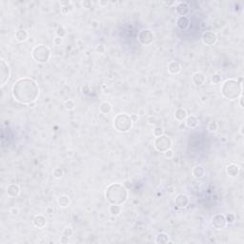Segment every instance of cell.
<instances>
[{"label":"cell","instance_id":"obj_1","mask_svg":"<svg viewBox=\"0 0 244 244\" xmlns=\"http://www.w3.org/2000/svg\"><path fill=\"white\" fill-rule=\"evenodd\" d=\"M13 96L20 104L30 105L36 101L39 95V87L32 78L23 77L15 81L13 86Z\"/></svg>","mask_w":244,"mask_h":244},{"label":"cell","instance_id":"obj_2","mask_svg":"<svg viewBox=\"0 0 244 244\" xmlns=\"http://www.w3.org/2000/svg\"><path fill=\"white\" fill-rule=\"evenodd\" d=\"M128 189L120 183L110 184L105 190L106 200L110 205H123L128 199Z\"/></svg>","mask_w":244,"mask_h":244},{"label":"cell","instance_id":"obj_3","mask_svg":"<svg viewBox=\"0 0 244 244\" xmlns=\"http://www.w3.org/2000/svg\"><path fill=\"white\" fill-rule=\"evenodd\" d=\"M242 83L238 79H227L221 86V94L223 97L229 100H235L242 95Z\"/></svg>","mask_w":244,"mask_h":244},{"label":"cell","instance_id":"obj_4","mask_svg":"<svg viewBox=\"0 0 244 244\" xmlns=\"http://www.w3.org/2000/svg\"><path fill=\"white\" fill-rule=\"evenodd\" d=\"M133 122L127 113H119L113 118V127L119 133H127L133 127Z\"/></svg>","mask_w":244,"mask_h":244},{"label":"cell","instance_id":"obj_5","mask_svg":"<svg viewBox=\"0 0 244 244\" xmlns=\"http://www.w3.org/2000/svg\"><path fill=\"white\" fill-rule=\"evenodd\" d=\"M32 56L34 61L37 63H46L51 59L52 52L47 46L45 45H37L32 51Z\"/></svg>","mask_w":244,"mask_h":244},{"label":"cell","instance_id":"obj_6","mask_svg":"<svg viewBox=\"0 0 244 244\" xmlns=\"http://www.w3.org/2000/svg\"><path fill=\"white\" fill-rule=\"evenodd\" d=\"M173 146V141H172L171 137L162 135L158 137H155V139L154 141V147L157 152H164L169 149H172Z\"/></svg>","mask_w":244,"mask_h":244},{"label":"cell","instance_id":"obj_7","mask_svg":"<svg viewBox=\"0 0 244 244\" xmlns=\"http://www.w3.org/2000/svg\"><path fill=\"white\" fill-rule=\"evenodd\" d=\"M11 76V70L8 63L4 59L0 60V86L4 87L9 81Z\"/></svg>","mask_w":244,"mask_h":244},{"label":"cell","instance_id":"obj_8","mask_svg":"<svg viewBox=\"0 0 244 244\" xmlns=\"http://www.w3.org/2000/svg\"><path fill=\"white\" fill-rule=\"evenodd\" d=\"M137 39L142 45L148 46L154 41V34L150 30H141L137 34Z\"/></svg>","mask_w":244,"mask_h":244},{"label":"cell","instance_id":"obj_9","mask_svg":"<svg viewBox=\"0 0 244 244\" xmlns=\"http://www.w3.org/2000/svg\"><path fill=\"white\" fill-rule=\"evenodd\" d=\"M211 225L214 229H216V230H221V229L225 228L227 225L226 219H225V216L222 215V214H216V215L213 216Z\"/></svg>","mask_w":244,"mask_h":244},{"label":"cell","instance_id":"obj_10","mask_svg":"<svg viewBox=\"0 0 244 244\" xmlns=\"http://www.w3.org/2000/svg\"><path fill=\"white\" fill-rule=\"evenodd\" d=\"M202 42L207 45V46H213L216 43L217 41V35L216 33L212 32V30H206L205 33H202L201 36Z\"/></svg>","mask_w":244,"mask_h":244},{"label":"cell","instance_id":"obj_11","mask_svg":"<svg viewBox=\"0 0 244 244\" xmlns=\"http://www.w3.org/2000/svg\"><path fill=\"white\" fill-rule=\"evenodd\" d=\"M174 203H175V206H177V207L179 208V209L186 208L187 205H188V203H189V198H188V196H186V194H180L175 197Z\"/></svg>","mask_w":244,"mask_h":244},{"label":"cell","instance_id":"obj_12","mask_svg":"<svg viewBox=\"0 0 244 244\" xmlns=\"http://www.w3.org/2000/svg\"><path fill=\"white\" fill-rule=\"evenodd\" d=\"M193 82L194 85L196 86H201L203 85V84L206 82V76L203 72H194L193 74Z\"/></svg>","mask_w":244,"mask_h":244},{"label":"cell","instance_id":"obj_13","mask_svg":"<svg viewBox=\"0 0 244 244\" xmlns=\"http://www.w3.org/2000/svg\"><path fill=\"white\" fill-rule=\"evenodd\" d=\"M175 11L179 16H186V14L189 13V5L185 2L178 3L175 7Z\"/></svg>","mask_w":244,"mask_h":244},{"label":"cell","instance_id":"obj_14","mask_svg":"<svg viewBox=\"0 0 244 244\" xmlns=\"http://www.w3.org/2000/svg\"><path fill=\"white\" fill-rule=\"evenodd\" d=\"M33 223L34 225V227H36L38 229H42L47 225V219H46L45 216H41V215H38V216H35L33 217Z\"/></svg>","mask_w":244,"mask_h":244},{"label":"cell","instance_id":"obj_15","mask_svg":"<svg viewBox=\"0 0 244 244\" xmlns=\"http://www.w3.org/2000/svg\"><path fill=\"white\" fill-rule=\"evenodd\" d=\"M20 194V188L16 184H10L7 187V194L10 197H17Z\"/></svg>","mask_w":244,"mask_h":244},{"label":"cell","instance_id":"obj_16","mask_svg":"<svg viewBox=\"0 0 244 244\" xmlns=\"http://www.w3.org/2000/svg\"><path fill=\"white\" fill-rule=\"evenodd\" d=\"M181 71V65L177 61H171L168 64V72L172 74H177Z\"/></svg>","mask_w":244,"mask_h":244},{"label":"cell","instance_id":"obj_17","mask_svg":"<svg viewBox=\"0 0 244 244\" xmlns=\"http://www.w3.org/2000/svg\"><path fill=\"white\" fill-rule=\"evenodd\" d=\"M192 174L196 179L202 178L205 175V168L201 165H196L192 170Z\"/></svg>","mask_w":244,"mask_h":244},{"label":"cell","instance_id":"obj_18","mask_svg":"<svg viewBox=\"0 0 244 244\" xmlns=\"http://www.w3.org/2000/svg\"><path fill=\"white\" fill-rule=\"evenodd\" d=\"M226 173L229 177H235L236 175H238L239 174V167L236 165V164H229L226 168Z\"/></svg>","mask_w":244,"mask_h":244},{"label":"cell","instance_id":"obj_19","mask_svg":"<svg viewBox=\"0 0 244 244\" xmlns=\"http://www.w3.org/2000/svg\"><path fill=\"white\" fill-rule=\"evenodd\" d=\"M177 26L178 29L184 30L190 26V20L187 16H179L177 19Z\"/></svg>","mask_w":244,"mask_h":244},{"label":"cell","instance_id":"obj_20","mask_svg":"<svg viewBox=\"0 0 244 244\" xmlns=\"http://www.w3.org/2000/svg\"><path fill=\"white\" fill-rule=\"evenodd\" d=\"M185 124L186 126L188 128L190 129H194V128H196L198 124H199V121H198V119L196 117V116H187L186 117V119H185Z\"/></svg>","mask_w":244,"mask_h":244},{"label":"cell","instance_id":"obj_21","mask_svg":"<svg viewBox=\"0 0 244 244\" xmlns=\"http://www.w3.org/2000/svg\"><path fill=\"white\" fill-rule=\"evenodd\" d=\"M15 39L19 42H25L28 40L29 38V33L27 30H17L16 32H15Z\"/></svg>","mask_w":244,"mask_h":244},{"label":"cell","instance_id":"obj_22","mask_svg":"<svg viewBox=\"0 0 244 244\" xmlns=\"http://www.w3.org/2000/svg\"><path fill=\"white\" fill-rule=\"evenodd\" d=\"M188 116V113H187V111L183 108H178L177 111L174 112V118L177 121H183L186 119V117Z\"/></svg>","mask_w":244,"mask_h":244},{"label":"cell","instance_id":"obj_23","mask_svg":"<svg viewBox=\"0 0 244 244\" xmlns=\"http://www.w3.org/2000/svg\"><path fill=\"white\" fill-rule=\"evenodd\" d=\"M99 110H100V112L104 114H108L112 112L113 110V106L111 105V103L108 101H104L102 102L100 106H99Z\"/></svg>","mask_w":244,"mask_h":244},{"label":"cell","instance_id":"obj_24","mask_svg":"<svg viewBox=\"0 0 244 244\" xmlns=\"http://www.w3.org/2000/svg\"><path fill=\"white\" fill-rule=\"evenodd\" d=\"M58 205H59V207L61 208H67L69 205H70L71 203V200H70V197H69L68 196H61L59 198H58Z\"/></svg>","mask_w":244,"mask_h":244},{"label":"cell","instance_id":"obj_25","mask_svg":"<svg viewBox=\"0 0 244 244\" xmlns=\"http://www.w3.org/2000/svg\"><path fill=\"white\" fill-rule=\"evenodd\" d=\"M169 241V236L165 233H160L155 238V243L157 244H165Z\"/></svg>","mask_w":244,"mask_h":244},{"label":"cell","instance_id":"obj_26","mask_svg":"<svg viewBox=\"0 0 244 244\" xmlns=\"http://www.w3.org/2000/svg\"><path fill=\"white\" fill-rule=\"evenodd\" d=\"M109 213L112 216H118L121 213V205H111L109 208Z\"/></svg>","mask_w":244,"mask_h":244},{"label":"cell","instance_id":"obj_27","mask_svg":"<svg viewBox=\"0 0 244 244\" xmlns=\"http://www.w3.org/2000/svg\"><path fill=\"white\" fill-rule=\"evenodd\" d=\"M55 34H56L57 37L63 38V37L66 36L67 30H66V29H65L63 26H58V27H57L56 30H55Z\"/></svg>","mask_w":244,"mask_h":244},{"label":"cell","instance_id":"obj_28","mask_svg":"<svg viewBox=\"0 0 244 244\" xmlns=\"http://www.w3.org/2000/svg\"><path fill=\"white\" fill-rule=\"evenodd\" d=\"M72 10H74V5H72V3L70 4V5L61 7V13H62V14H64V15H66L69 13H71Z\"/></svg>","mask_w":244,"mask_h":244},{"label":"cell","instance_id":"obj_29","mask_svg":"<svg viewBox=\"0 0 244 244\" xmlns=\"http://www.w3.org/2000/svg\"><path fill=\"white\" fill-rule=\"evenodd\" d=\"M211 80H212V83L214 85H218V84H220L221 81H222V77H221V75L216 74L212 75Z\"/></svg>","mask_w":244,"mask_h":244},{"label":"cell","instance_id":"obj_30","mask_svg":"<svg viewBox=\"0 0 244 244\" xmlns=\"http://www.w3.org/2000/svg\"><path fill=\"white\" fill-rule=\"evenodd\" d=\"M52 174H53V177H55V178H61L63 177L64 172H63L62 169H61V168H55V169L53 170Z\"/></svg>","mask_w":244,"mask_h":244},{"label":"cell","instance_id":"obj_31","mask_svg":"<svg viewBox=\"0 0 244 244\" xmlns=\"http://www.w3.org/2000/svg\"><path fill=\"white\" fill-rule=\"evenodd\" d=\"M65 108H66V110H69V111H71L72 109H74V107H75V103L74 100H71V99H69V100H67L66 102H65Z\"/></svg>","mask_w":244,"mask_h":244},{"label":"cell","instance_id":"obj_32","mask_svg":"<svg viewBox=\"0 0 244 244\" xmlns=\"http://www.w3.org/2000/svg\"><path fill=\"white\" fill-rule=\"evenodd\" d=\"M62 235L68 236V238H71V236L74 235V231H72V229L70 226H67V227L64 228V230L62 232Z\"/></svg>","mask_w":244,"mask_h":244},{"label":"cell","instance_id":"obj_33","mask_svg":"<svg viewBox=\"0 0 244 244\" xmlns=\"http://www.w3.org/2000/svg\"><path fill=\"white\" fill-rule=\"evenodd\" d=\"M162 135H164V129L162 127H160V126L155 127V130H154V135L155 137H158V136Z\"/></svg>","mask_w":244,"mask_h":244},{"label":"cell","instance_id":"obj_34","mask_svg":"<svg viewBox=\"0 0 244 244\" xmlns=\"http://www.w3.org/2000/svg\"><path fill=\"white\" fill-rule=\"evenodd\" d=\"M225 219H226L227 224H233L235 221V216L233 214H228V215L225 216Z\"/></svg>","mask_w":244,"mask_h":244},{"label":"cell","instance_id":"obj_35","mask_svg":"<svg viewBox=\"0 0 244 244\" xmlns=\"http://www.w3.org/2000/svg\"><path fill=\"white\" fill-rule=\"evenodd\" d=\"M217 128H218V125L216 121H212L208 124V130L210 132H216Z\"/></svg>","mask_w":244,"mask_h":244},{"label":"cell","instance_id":"obj_36","mask_svg":"<svg viewBox=\"0 0 244 244\" xmlns=\"http://www.w3.org/2000/svg\"><path fill=\"white\" fill-rule=\"evenodd\" d=\"M164 154V156H165L166 158H172L174 156V151L172 150V149H169V150H167L166 152H163Z\"/></svg>","mask_w":244,"mask_h":244},{"label":"cell","instance_id":"obj_37","mask_svg":"<svg viewBox=\"0 0 244 244\" xmlns=\"http://www.w3.org/2000/svg\"><path fill=\"white\" fill-rule=\"evenodd\" d=\"M96 52L98 53H100V55H103L105 52H106V48L104 45H98L96 47Z\"/></svg>","mask_w":244,"mask_h":244},{"label":"cell","instance_id":"obj_38","mask_svg":"<svg viewBox=\"0 0 244 244\" xmlns=\"http://www.w3.org/2000/svg\"><path fill=\"white\" fill-rule=\"evenodd\" d=\"M147 121H148L149 124H155L156 121H157V118H156L155 116H149V117L147 118Z\"/></svg>","mask_w":244,"mask_h":244},{"label":"cell","instance_id":"obj_39","mask_svg":"<svg viewBox=\"0 0 244 244\" xmlns=\"http://www.w3.org/2000/svg\"><path fill=\"white\" fill-rule=\"evenodd\" d=\"M69 239H70V238H68V236L62 235V236L60 238V242L63 243V244H67L69 242Z\"/></svg>","mask_w":244,"mask_h":244},{"label":"cell","instance_id":"obj_40","mask_svg":"<svg viewBox=\"0 0 244 244\" xmlns=\"http://www.w3.org/2000/svg\"><path fill=\"white\" fill-rule=\"evenodd\" d=\"M167 193L170 194H174L175 193V188L174 186H169L167 188Z\"/></svg>","mask_w":244,"mask_h":244},{"label":"cell","instance_id":"obj_41","mask_svg":"<svg viewBox=\"0 0 244 244\" xmlns=\"http://www.w3.org/2000/svg\"><path fill=\"white\" fill-rule=\"evenodd\" d=\"M53 43H55L56 46H58L60 45L61 43H62V38H60V37H55V39H53Z\"/></svg>","mask_w":244,"mask_h":244},{"label":"cell","instance_id":"obj_42","mask_svg":"<svg viewBox=\"0 0 244 244\" xmlns=\"http://www.w3.org/2000/svg\"><path fill=\"white\" fill-rule=\"evenodd\" d=\"M82 5L84 8H86V9H89V8H91L92 3H91V1H89V0H87V1H84L82 3Z\"/></svg>","mask_w":244,"mask_h":244},{"label":"cell","instance_id":"obj_43","mask_svg":"<svg viewBox=\"0 0 244 244\" xmlns=\"http://www.w3.org/2000/svg\"><path fill=\"white\" fill-rule=\"evenodd\" d=\"M126 188H127L128 190L130 189V188H132V182L130 181V180H126L125 182H124V184H123Z\"/></svg>","mask_w":244,"mask_h":244},{"label":"cell","instance_id":"obj_44","mask_svg":"<svg viewBox=\"0 0 244 244\" xmlns=\"http://www.w3.org/2000/svg\"><path fill=\"white\" fill-rule=\"evenodd\" d=\"M92 27L93 28H97V27H99V22L97 20H94L93 22H92Z\"/></svg>","mask_w":244,"mask_h":244},{"label":"cell","instance_id":"obj_45","mask_svg":"<svg viewBox=\"0 0 244 244\" xmlns=\"http://www.w3.org/2000/svg\"><path fill=\"white\" fill-rule=\"evenodd\" d=\"M238 103H239L240 108H243V107H244V105H243V95H241V96L239 97V101H238Z\"/></svg>","mask_w":244,"mask_h":244},{"label":"cell","instance_id":"obj_46","mask_svg":"<svg viewBox=\"0 0 244 244\" xmlns=\"http://www.w3.org/2000/svg\"><path fill=\"white\" fill-rule=\"evenodd\" d=\"M70 4H72V2L71 1H61L60 2V5L61 6H67V5H70Z\"/></svg>","mask_w":244,"mask_h":244},{"label":"cell","instance_id":"obj_47","mask_svg":"<svg viewBox=\"0 0 244 244\" xmlns=\"http://www.w3.org/2000/svg\"><path fill=\"white\" fill-rule=\"evenodd\" d=\"M131 116V119H132L133 122H135L137 120V118H138L137 116H135V114H132V116Z\"/></svg>","mask_w":244,"mask_h":244},{"label":"cell","instance_id":"obj_48","mask_svg":"<svg viewBox=\"0 0 244 244\" xmlns=\"http://www.w3.org/2000/svg\"><path fill=\"white\" fill-rule=\"evenodd\" d=\"M53 212H55V210H53L52 208H51V207L47 208V213L48 214H53Z\"/></svg>","mask_w":244,"mask_h":244},{"label":"cell","instance_id":"obj_49","mask_svg":"<svg viewBox=\"0 0 244 244\" xmlns=\"http://www.w3.org/2000/svg\"><path fill=\"white\" fill-rule=\"evenodd\" d=\"M11 213H13V215H16V214L18 213V210L15 209V208H13V209H11Z\"/></svg>","mask_w":244,"mask_h":244},{"label":"cell","instance_id":"obj_50","mask_svg":"<svg viewBox=\"0 0 244 244\" xmlns=\"http://www.w3.org/2000/svg\"><path fill=\"white\" fill-rule=\"evenodd\" d=\"M164 4H165V5H168V6H172V5H174L175 2H164Z\"/></svg>","mask_w":244,"mask_h":244},{"label":"cell","instance_id":"obj_51","mask_svg":"<svg viewBox=\"0 0 244 244\" xmlns=\"http://www.w3.org/2000/svg\"><path fill=\"white\" fill-rule=\"evenodd\" d=\"M99 5H101V6H106V5H108V2H103V1H99Z\"/></svg>","mask_w":244,"mask_h":244},{"label":"cell","instance_id":"obj_52","mask_svg":"<svg viewBox=\"0 0 244 244\" xmlns=\"http://www.w3.org/2000/svg\"><path fill=\"white\" fill-rule=\"evenodd\" d=\"M239 133H240V135H243V125L240 126V129H239Z\"/></svg>","mask_w":244,"mask_h":244},{"label":"cell","instance_id":"obj_53","mask_svg":"<svg viewBox=\"0 0 244 244\" xmlns=\"http://www.w3.org/2000/svg\"><path fill=\"white\" fill-rule=\"evenodd\" d=\"M156 196H157V197H159V196H162V193H161V192H160V193H159V192H157V194H156Z\"/></svg>","mask_w":244,"mask_h":244}]
</instances>
